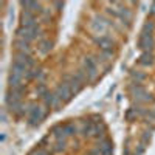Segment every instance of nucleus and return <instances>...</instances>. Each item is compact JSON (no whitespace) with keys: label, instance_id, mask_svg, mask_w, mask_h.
<instances>
[{"label":"nucleus","instance_id":"f257e3e1","mask_svg":"<svg viewBox=\"0 0 155 155\" xmlns=\"http://www.w3.org/2000/svg\"><path fill=\"white\" fill-rule=\"evenodd\" d=\"M152 58L153 56L149 53V51H144V53L140 56V61L138 62L141 64V65H150V64H152Z\"/></svg>","mask_w":155,"mask_h":155}]
</instances>
